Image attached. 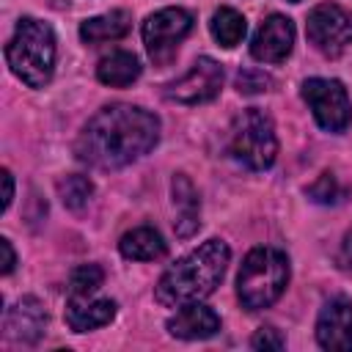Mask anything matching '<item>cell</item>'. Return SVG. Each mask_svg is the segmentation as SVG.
I'll use <instances>...</instances> for the list:
<instances>
[{
    "mask_svg": "<svg viewBox=\"0 0 352 352\" xmlns=\"http://www.w3.org/2000/svg\"><path fill=\"white\" fill-rule=\"evenodd\" d=\"M160 140V118L138 104H107L80 132L74 154L102 170L124 168L148 154Z\"/></svg>",
    "mask_w": 352,
    "mask_h": 352,
    "instance_id": "obj_1",
    "label": "cell"
},
{
    "mask_svg": "<svg viewBox=\"0 0 352 352\" xmlns=\"http://www.w3.org/2000/svg\"><path fill=\"white\" fill-rule=\"evenodd\" d=\"M231 261V250L223 239H206L192 253L179 258L165 275L160 278L154 297L168 308H182L187 302H198L209 297L226 275Z\"/></svg>",
    "mask_w": 352,
    "mask_h": 352,
    "instance_id": "obj_2",
    "label": "cell"
},
{
    "mask_svg": "<svg viewBox=\"0 0 352 352\" xmlns=\"http://www.w3.org/2000/svg\"><path fill=\"white\" fill-rule=\"evenodd\" d=\"M6 60L11 72L30 88H44L55 69V33L47 22L22 16L11 41L6 44Z\"/></svg>",
    "mask_w": 352,
    "mask_h": 352,
    "instance_id": "obj_3",
    "label": "cell"
},
{
    "mask_svg": "<svg viewBox=\"0 0 352 352\" xmlns=\"http://www.w3.org/2000/svg\"><path fill=\"white\" fill-rule=\"evenodd\" d=\"M289 283V258L275 248H253L236 275V297L248 311L270 308Z\"/></svg>",
    "mask_w": 352,
    "mask_h": 352,
    "instance_id": "obj_4",
    "label": "cell"
},
{
    "mask_svg": "<svg viewBox=\"0 0 352 352\" xmlns=\"http://www.w3.org/2000/svg\"><path fill=\"white\" fill-rule=\"evenodd\" d=\"M228 148L234 160L242 162L245 168L267 170L278 157V138H275L272 118L258 107L242 110L231 124Z\"/></svg>",
    "mask_w": 352,
    "mask_h": 352,
    "instance_id": "obj_5",
    "label": "cell"
},
{
    "mask_svg": "<svg viewBox=\"0 0 352 352\" xmlns=\"http://www.w3.org/2000/svg\"><path fill=\"white\" fill-rule=\"evenodd\" d=\"M302 99L308 102L316 124L327 132H344L352 124V102L338 80L311 77L302 82Z\"/></svg>",
    "mask_w": 352,
    "mask_h": 352,
    "instance_id": "obj_6",
    "label": "cell"
},
{
    "mask_svg": "<svg viewBox=\"0 0 352 352\" xmlns=\"http://www.w3.org/2000/svg\"><path fill=\"white\" fill-rule=\"evenodd\" d=\"M308 41L327 58H338L352 44V14L336 3H322L308 14Z\"/></svg>",
    "mask_w": 352,
    "mask_h": 352,
    "instance_id": "obj_7",
    "label": "cell"
},
{
    "mask_svg": "<svg viewBox=\"0 0 352 352\" xmlns=\"http://www.w3.org/2000/svg\"><path fill=\"white\" fill-rule=\"evenodd\" d=\"M192 30V16L184 8H162L154 11L143 22V44L154 63H168L184 36Z\"/></svg>",
    "mask_w": 352,
    "mask_h": 352,
    "instance_id": "obj_8",
    "label": "cell"
},
{
    "mask_svg": "<svg viewBox=\"0 0 352 352\" xmlns=\"http://www.w3.org/2000/svg\"><path fill=\"white\" fill-rule=\"evenodd\" d=\"M223 88V66L212 58H198L179 80L165 88V96L179 104H204L212 102Z\"/></svg>",
    "mask_w": 352,
    "mask_h": 352,
    "instance_id": "obj_9",
    "label": "cell"
},
{
    "mask_svg": "<svg viewBox=\"0 0 352 352\" xmlns=\"http://www.w3.org/2000/svg\"><path fill=\"white\" fill-rule=\"evenodd\" d=\"M316 341L322 349H352V302L344 294L330 297L322 305L316 319Z\"/></svg>",
    "mask_w": 352,
    "mask_h": 352,
    "instance_id": "obj_10",
    "label": "cell"
},
{
    "mask_svg": "<svg viewBox=\"0 0 352 352\" xmlns=\"http://www.w3.org/2000/svg\"><path fill=\"white\" fill-rule=\"evenodd\" d=\"M292 47H294V25H292V19L283 16V14H270L258 25V30H256V36L250 41V55L256 60H261V63H280V60H286Z\"/></svg>",
    "mask_w": 352,
    "mask_h": 352,
    "instance_id": "obj_11",
    "label": "cell"
},
{
    "mask_svg": "<svg viewBox=\"0 0 352 352\" xmlns=\"http://www.w3.org/2000/svg\"><path fill=\"white\" fill-rule=\"evenodd\" d=\"M47 311L36 297H19L3 319V336L14 344H36L44 336Z\"/></svg>",
    "mask_w": 352,
    "mask_h": 352,
    "instance_id": "obj_12",
    "label": "cell"
},
{
    "mask_svg": "<svg viewBox=\"0 0 352 352\" xmlns=\"http://www.w3.org/2000/svg\"><path fill=\"white\" fill-rule=\"evenodd\" d=\"M168 333L184 341H198V338H212L220 330V316L201 305V302H187L182 305L170 319H168Z\"/></svg>",
    "mask_w": 352,
    "mask_h": 352,
    "instance_id": "obj_13",
    "label": "cell"
},
{
    "mask_svg": "<svg viewBox=\"0 0 352 352\" xmlns=\"http://www.w3.org/2000/svg\"><path fill=\"white\" fill-rule=\"evenodd\" d=\"M116 316L113 300H94V297H69L66 302V324L74 333H88L104 327Z\"/></svg>",
    "mask_w": 352,
    "mask_h": 352,
    "instance_id": "obj_14",
    "label": "cell"
},
{
    "mask_svg": "<svg viewBox=\"0 0 352 352\" xmlns=\"http://www.w3.org/2000/svg\"><path fill=\"white\" fill-rule=\"evenodd\" d=\"M170 195H173V206H176V236H192L198 231V192L192 187V182L184 173H176L170 182Z\"/></svg>",
    "mask_w": 352,
    "mask_h": 352,
    "instance_id": "obj_15",
    "label": "cell"
},
{
    "mask_svg": "<svg viewBox=\"0 0 352 352\" xmlns=\"http://www.w3.org/2000/svg\"><path fill=\"white\" fill-rule=\"evenodd\" d=\"M118 250H121L124 258H132V261H157V258L165 256L168 245H165V239L157 228L140 226V228H132L121 236Z\"/></svg>",
    "mask_w": 352,
    "mask_h": 352,
    "instance_id": "obj_16",
    "label": "cell"
},
{
    "mask_svg": "<svg viewBox=\"0 0 352 352\" xmlns=\"http://www.w3.org/2000/svg\"><path fill=\"white\" fill-rule=\"evenodd\" d=\"M132 28V16L126 11H107L99 16H91L80 25V38L85 44H102V41H116L124 38Z\"/></svg>",
    "mask_w": 352,
    "mask_h": 352,
    "instance_id": "obj_17",
    "label": "cell"
},
{
    "mask_svg": "<svg viewBox=\"0 0 352 352\" xmlns=\"http://www.w3.org/2000/svg\"><path fill=\"white\" fill-rule=\"evenodd\" d=\"M96 77H99V82H104L110 88H126L140 77V60L132 52H124V50L110 52L99 60Z\"/></svg>",
    "mask_w": 352,
    "mask_h": 352,
    "instance_id": "obj_18",
    "label": "cell"
},
{
    "mask_svg": "<svg viewBox=\"0 0 352 352\" xmlns=\"http://www.w3.org/2000/svg\"><path fill=\"white\" fill-rule=\"evenodd\" d=\"M209 30L214 36V41L220 47H236L242 38H245V30H248V22L239 11L223 6L212 14V22H209Z\"/></svg>",
    "mask_w": 352,
    "mask_h": 352,
    "instance_id": "obj_19",
    "label": "cell"
},
{
    "mask_svg": "<svg viewBox=\"0 0 352 352\" xmlns=\"http://www.w3.org/2000/svg\"><path fill=\"white\" fill-rule=\"evenodd\" d=\"M58 195H60V201H63L66 209L80 212V209L91 201V195H94V184H91L88 176H82V173H72V176H63V179L58 182Z\"/></svg>",
    "mask_w": 352,
    "mask_h": 352,
    "instance_id": "obj_20",
    "label": "cell"
},
{
    "mask_svg": "<svg viewBox=\"0 0 352 352\" xmlns=\"http://www.w3.org/2000/svg\"><path fill=\"white\" fill-rule=\"evenodd\" d=\"M104 272L99 264H82L72 272L69 278V297H94L96 289L102 286Z\"/></svg>",
    "mask_w": 352,
    "mask_h": 352,
    "instance_id": "obj_21",
    "label": "cell"
},
{
    "mask_svg": "<svg viewBox=\"0 0 352 352\" xmlns=\"http://www.w3.org/2000/svg\"><path fill=\"white\" fill-rule=\"evenodd\" d=\"M305 192H308V198L316 201V204H338V201L344 198V190H341L338 179H336L330 170H324Z\"/></svg>",
    "mask_w": 352,
    "mask_h": 352,
    "instance_id": "obj_22",
    "label": "cell"
},
{
    "mask_svg": "<svg viewBox=\"0 0 352 352\" xmlns=\"http://www.w3.org/2000/svg\"><path fill=\"white\" fill-rule=\"evenodd\" d=\"M272 85V80L256 69H242L236 74V91L239 94H258V91H267Z\"/></svg>",
    "mask_w": 352,
    "mask_h": 352,
    "instance_id": "obj_23",
    "label": "cell"
},
{
    "mask_svg": "<svg viewBox=\"0 0 352 352\" xmlns=\"http://www.w3.org/2000/svg\"><path fill=\"white\" fill-rule=\"evenodd\" d=\"M250 346L253 349H283L286 341L275 327H258L256 336L250 338Z\"/></svg>",
    "mask_w": 352,
    "mask_h": 352,
    "instance_id": "obj_24",
    "label": "cell"
},
{
    "mask_svg": "<svg viewBox=\"0 0 352 352\" xmlns=\"http://www.w3.org/2000/svg\"><path fill=\"white\" fill-rule=\"evenodd\" d=\"M0 250H3V267H0V272L8 275L14 270V264H16V256H14V248H11V242L6 236L0 239Z\"/></svg>",
    "mask_w": 352,
    "mask_h": 352,
    "instance_id": "obj_25",
    "label": "cell"
},
{
    "mask_svg": "<svg viewBox=\"0 0 352 352\" xmlns=\"http://www.w3.org/2000/svg\"><path fill=\"white\" fill-rule=\"evenodd\" d=\"M338 264L352 270V228L344 234V242H341V250H338Z\"/></svg>",
    "mask_w": 352,
    "mask_h": 352,
    "instance_id": "obj_26",
    "label": "cell"
},
{
    "mask_svg": "<svg viewBox=\"0 0 352 352\" xmlns=\"http://www.w3.org/2000/svg\"><path fill=\"white\" fill-rule=\"evenodd\" d=\"M3 212L11 206V201H14V176H11V170L8 168H3Z\"/></svg>",
    "mask_w": 352,
    "mask_h": 352,
    "instance_id": "obj_27",
    "label": "cell"
},
{
    "mask_svg": "<svg viewBox=\"0 0 352 352\" xmlns=\"http://www.w3.org/2000/svg\"><path fill=\"white\" fill-rule=\"evenodd\" d=\"M289 3H300V0H289Z\"/></svg>",
    "mask_w": 352,
    "mask_h": 352,
    "instance_id": "obj_28",
    "label": "cell"
}]
</instances>
